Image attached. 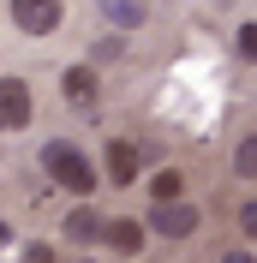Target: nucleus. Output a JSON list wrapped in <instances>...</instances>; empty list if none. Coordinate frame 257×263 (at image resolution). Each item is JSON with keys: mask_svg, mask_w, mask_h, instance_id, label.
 Listing matches in <instances>:
<instances>
[{"mask_svg": "<svg viewBox=\"0 0 257 263\" xmlns=\"http://www.w3.org/2000/svg\"><path fill=\"white\" fill-rule=\"evenodd\" d=\"M233 48H240V60H251V66H257V24H240Z\"/></svg>", "mask_w": 257, "mask_h": 263, "instance_id": "12", "label": "nucleus"}, {"mask_svg": "<svg viewBox=\"0 0 257 263\" xmlns=\"http://www.w3.org/2000/svg\"><path fill=\"white\" fill-rule=\"evenodd\" d=\"M0 246H12V228H6V221H0Z\"/></svg>", "mask_w": 257, "mask_h": 263, "instance_id": "17", "label": "nucleus"}, {"mask_svg": "<svg viewBox=\"0 0 257 263\" xmlns=\"http://www.w3.org/2000/svg\"><path fill=\"white\" fill-rule=\"evenodd\" d=\"M197 203H186V197H174V203H156V215H150V233H161V239H192L197 233Z\"/></svg>", "mask_w": 257, "mask_h": 263, "instance_id": "3", "label": "nucleus"}, {"mask_svg": "<svg viewBox=\"0 0 257 263\" xmlns=\"http://www.w3.org/2000/svg\"><path fill=\"white\" fill-rule=\"evenodd\" d=\"M42 167H48V180L60 185V192H72V197H90V192H96V167H90V156H84L78 144H66V138H48V144H42Z\"/></svg>", "mask_w": 257, "mask_h": 263, "instance_id": "1", "label": "nucleus"}, {"mask_svg": "<svg viewBox=\"0 0 257 263\" xmlns=\"http://www.w3.org/2000/svg\"><path fill=\"white\" fill-rule=\"evenodd\" d=\"M144 162H150V144H132V138H108V180H114V185H132Z\"/></svg>", "mask_w": 257, "mask_h": 263, "instance_id": "4", "label": "nucleus"}, {"mask_svg": "<svg viewBox=\"0 0 257 263\" xmlns=\"http://www.w3.org/2000/svg\"><path fill=\"white\" fill-rule=\"evenodd\" d=\"M102 12H108L120 30H132V24H144V18H150V6H144V0H102Z\"/></svg>", "mask_w": 257, "mask_h": 263, "instance_id": "9", "label": "nucleus"}, {"mask_svg": "<svg viewBox=\"0 0 257 263\" xmlns=\"http://www.w3.org/2000/svg\"><path fill=\"white\" fill-rule=\"evenodd\" d=\"M150 197H156V203H174V197H186V174H179V167H161L156 180H150Z\"/></svg>", "mask_w": 257, "mask_h": 263, "instance_id": "10", "label": "nucleus"}, {"mask_svg": "<svg viewBox=\"0 0 257 263\" xmlns=\"http://www.w3.org/2000/svg\"><path fill=\"white\" fill-rule=\"evenodd\" d=\"M102 233H108V221H102V215L90 210V203H84V210H72V215H66V239H78V246H96Z\"/></svg>", "mask_w": 257, "mask_h": 263, "instance_id": "8", "label": "nucleus"}, {"mask_svg": "<svg viewBox=\"0 0 257 263\" xmlns=\"http://www.w3.org/2000/svg\"><path fill=\"white\" fill-rule=\"evenodd\" d=\"M24 126H30V84L0 78V132H24Z\"/></svg>", "mask_w": 257, "mask_h": 263, "instance_id": "5", "label": "nucleus"}, {"mask_svg": "<svg viewBox=\"0 0 257 263\" xmlns=\"http://www.w3.org/2000/svg\"><path fill=\"white\" fill-rule=\"evenodd\" d=\"M60 18H66V0H12V24H18L24 36L60 30Z\"/></svg>", "mask_w": 257, "mask_h": 263, "instance_id": "2", "label": "nucleus"}, {"mask_svg": "<svg viewBox=\"0 0 257 263\" xmlns=\"http://www.w3.org/2000/svg\"><path fill=\"white\" fill-rule=\"evenodd\" d=\"M240 233H245V239H257V197H251V203H240Z\"/></svg>", "mask_w": 257, "mask_h": 263, "instance_id": "14", "label": "nucleus"}, {"mask_svg": "<svg viewBox=\"0 0 257 263\" xmlns=\"http://www.w3.org/2000/svg\"><path fill=\"white\" fill-rule=\"evenodd\" d=\"M102 239H108L114 257H138V251L150 246V228H144V221H132V215H120V221H108V233H102Z\"/></svg>", "mask_w": 257, "mask_h": 263, "instance_id": "6", "label": "nucleus"}, {"mask_svg": "<svg viewBox=\"0 0 257 263\" xmlns=\"http://www.w3.org/2000/svg\"><path fill=\"white\" fill-rule=\"evenodd\" d=\"M233 174H240V180H257V132L233 149Z\"/></svg>", "mask_w": 257, "mask_h": 263, "instance_id": "11", "label": "nucleus"}, {"mask_svg": "<svg viewBox=\"0 0 257 263\" xmlns=\"http://www.w3.org/2000/svg\"><path fill=\"white\" fill-rule=\"evenodd\" d=\"M90 54H96V60H126V36H102Z\"/></svg>", "mask_w": 257, "mask_h": 263, "instance_id": "13", "label": "nucleus"}, {"mask_svg": "<svg viewBox=\"0 0 257 263\" xmlns=\"http://www.w3.org/2000/svg\"><path fill=\"white\" fill-rule=\"evenodd\" d=\"M222 263H257V257H251V251H227Z\"/></svg>", "mask_w": 257, "mask_h": 263, "instance_id": "16", "label": "nucleus"}, {"mask_svg": "<svg viewBox=\"0 0 257 263\" xmlns=\"http://www.w3.org/2000/svg\"><path fill=\"white\" fill-rule=\"evenodd\" d=\"M60 96L72 102V108H96V72H90V66H66Z\"/></svg>", "mask_w": 257, "mask_h": 263, "instance_id": "7", "label": "nucleus"}, {"mask_svg": "<svg viewBox=\"0 0 257 263\" xmlns=\"http://www.w3.org/2000/svg\"><path fill=\"white\" fill-rule=\"evenodd\" d=\"M24 263H54V251H48V246H30V251H24Z\"/></svg>", "mask_w": 257, "mask_h": 263, "instance_id": "15", "label": "nucleus"}]
</instances>
